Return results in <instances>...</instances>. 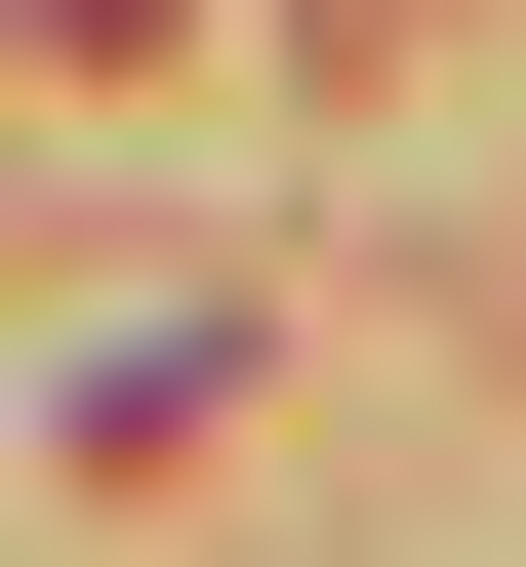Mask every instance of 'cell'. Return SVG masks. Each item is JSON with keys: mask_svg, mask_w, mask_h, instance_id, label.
I'll return each instance as SVG.
<instances>
[{"mask_svg": "<svg viewBox=\"0 0 526 567\" xmlns=\"http://www.w3.org/2000/svg\"><path fill=\"white\" fill-rule=\"evenodd\" d=\"M364 41H405V0H364Z\"/></svg>", "mask_w": 526, "mask_h": 567, "instance_id": "7a4b0ae2", "label": "cell"}, {"mask_svg": "<svg viewBox=\"0 0 526 567\" xmlns=\"http://www.w3.org/2000/svg\"><path fill=\"white\" fill-rule=\"evenodd\" d=\"M0 41H82V82H122V41H203V0H0Z\"/></svg>", "mask_w": 526, "mask_h": 567, "instance_id": "6da1fadb", "label": "cell"}]
</instances>
